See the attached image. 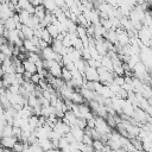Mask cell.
Here are the masks:
<instances>
[{"instance_id":"obj_6","label":"cell","mask_w":152,"mask_h":152,"mask_svg":"<svg viewBox=\"0 0 152 152\" xmlns=\"http://www.w3.org/2000/svg\"><path fill=\"white\" fill-rule=\"evenodd\" d=\"M94 46L96 49V51L99 52L100 56H106L108 50L104 45V40L103 39H94Z\"/></svg>"},{"instance_id":"obj_30","label":"cell","mask_w":152,"mask_h":152,"mask_svg":"<svg viewBox=\"0 0 152 152\" xmlns=\"http://www.w3.org/2000/svg\"><path fill=\"white\" fill-rule=\"evenodd\" d=\"M115 152H126V151H124V150H122V148H120V150H116V151H115Z\"/></svg>"},{"instance_id":"obj_3","label":"cell","mask_w":152,"mask_h":152,"mask_svg":"<svg viewBox=\"0 0 152 152\" xmlns=\"http://www.w3.org/2000/svg\"><path fill=\"white\" fill-rule=\"evenodd\" d=\"M17 138L11 135V137H2L0 138V144L4 148H8V150H12V147L14 146V144L17 142Z\"/></svg>"},{"instance_id":"obj_12","label":"cell","mask_w":152,"mask_h":152,"mask_svg":"<svg viewBox=\"0 0 152 152\" xmlns=\"http://www.w3.org/2000/svg\"><path fill=\"white\" fill-rule=\"evenodd\" d=\"M69 100L75 104H82L84 102V99H83V96H82V94L80 91H72V94H71Z\"/></svg>"},{"instance_id":"obj_11","label":"cell","mask_w":152,"mask_h":152,"mask_svg":"<svg viewBox=\"0 0 152 152\" xmlns=\"http://www.w3.org/2000/svg\"><path fill=\"white\" fill-rule=\"evenodd\" d=\"M21 64H23V68H24V70H25L26 72H30V74H34V72H37V68H36L34 63L30 62L28 59L23 61Z\"/></svg>"},{"instance_id":"obj_8","label":"cell","mask_w":152,"mask_h":152,"mask_svg":"<svg viewBox=\"0 0 152 152\" xmlns=\"http://www.w3.org/2000/svg\"><path fill=\"white\" fill-rule=\"evenodd\" d=\"M13 46H14V45L7 44V43L1 44V45H0V53H2L6 58H11V57L13 56Z\"/></svg>"},{"instance_id":"obj_1","label":"cell","mask_w":152,"mask_h":152,"mask_svg":"<svg viewBox=\"0 0 152 152\" xmlns=\"http://www.w3.org/2000/svg\"><path fill=\"white\" fill-rule=\"evenodd\" d=\"M83 77L89 82H99L97 70H96V68H93V66H87V69L83 74Z\"/></svg>"},{"instance_id":"obj_22","label":"cell","mask_w":152,"mask_h":152,"mask_svg":"<svg viewBox=\"0 0 152 152\" xmlns=\"http://www.w3.org/2000/svg\"><path fill=\"white\" fill-rule=\"evenodd\" d=\"M75 126H77L78 128H81V129L84 131V128L87 127V122H86L84 119H82V118H77V119H76V124H75Z\"/></svg>"},{"instance_id":"obj_9","label":"cell","mask_w":152,"mask_h":152,"mask_svg":"<svg viewBox=\"0 0 152 152\" xmlns=\"http://www.w3.org/2000/svg\"><path fill=\"white\" fill-rule=\"evenodd\" d=\"M80 93L82 94L83 99L87 100V101H89V102H90V101H95V99H96V96H97V94H96L95 91H91V90L86 89V88H82Z\"/></svg>"},{"instance_id":"obj_25","label":"cell","mask_w":152,"mask_h":152,"mask_svg":"<svg viewBox=\"0 0 152 152\" xmlns=\"http://www.w3.org/2000/svg\"><path fill=\"white\" fill-rule=\"evenodd\" d=\"M39 81H40V76H39L37 72H34V74L31 75V77H30V82H31V83H33V84H38Z\"/></svg>"},{"instance_id":"obj_14","label":"cell","mask_w":152,"mask_h":152,"mask_svg":"<svg viewBox=\"0 0 152 152\" xmlns=\"http://www.w3.org/2000/svg\"><path fill=\"white\" fill-rule=\"evenodd\" d=\"M74 65H75L76 70H77L81 75L84 74V71H86V69H87V66H88V65H87V61H84V59H80V61L75 62Z\"/></svg>"},{"instance_id":"obj_10","label":"cell","mask_w":152,"mask_h":152,"mask_svg":"<svg viewBox=\"0 0 152 152\" xmlns=\"http://www.w3.org/2000/svg\"><path fill=\"white\" fill-rule=\"evenodd\" d=\"M23 46L25 48V50H26L27 52H37V53L40 52V50H39L30 39H24V40H23Z\"/></svg>"},{"instance_id":"obj_18","label":"cell","mask_w":152,"mask_h":152,"mask_svg":"<svg viewBox=\"0 0 152 152\" xmlns=\"http://www.w3.org/2000/svg\"><path fill=\"white\" fill-rule=\"evenodd\" d=\"M20 31H21V33L24 34V38H25V39H31V38L33 37V30L30 28V27H27V26H25V25L21 26Z\"/></svg>"},{"instance_id":"obj_15","label":"cell","mask_w":152,"mask_h":152,"mask_svg":"<svg viewBox=\"0 0 152 152\" xmlns=\"http://www.w3.org/2000/svg\"><path fill=\"white\" fill-rule=\"evenodd\" d=\"M91 146H93L94 151H96V152H103L104 146H106V142L102 141V140H93Z\"/></svg>"},{"instance_id":"obj_21","label":"cell","mask_w":152,"mask_h":152,"mask_svg":"<svg viewBox=\"0 0 152 152\" xmlns=\"http://www.w3.org/2000/svg\"><path fill=\"white\" fill-rule=\"evenodd\" d=\"M61 78L64 81V82H68L71 80V72L69 70H66L65 68H62V75H61Z\"/></svg>"},{"instance_id":"obj_26","label":"cell","mask_w":152,"mask_h":152,"mask_svg":"<svg viewBox=\"0 0 152 152\" xmlns=\"http://www.w3.org/2000/svg\"><path fill=\"white\" fill-rule=\"evenodd\" d=\"M81 142H83L84 145H89V146H91V144H93V139H91L89 135L84 134L83 138H82V141H81Z\"/></svg>"},{"instance_id":"obj_7","label":"cell","mask_w":152,"mask_h":152,"mask_svg":"<svg viewBox=\"0 0 152 152\" xmlns=\"http://www.w3.org/2000/svg\"><path fill=\"white\" fill-rule=\"evenodd\" d=\"M69 133H70V134L74 137V139H75L76 141H78V142L82 141V138H83V135H84V131L81 129V128H78L77 126H71Z\"/></svg>"},{"instance_id":"obj_29","label":"cell","mask_w":152,"mask_h":152,"mask_svg":"<svg viewBox=\"0 0 152 152\" xmlns=\"http://www.w3.org/2000/svg\"><path fill=\"white\" fill-rule=\"evenodd\" d=\"M4 76V71H2V69H1V66H0V78Z\"/></svg>"},{"instance_id":"obj_28","label":"cell","mask_w":152,"mask_h":152,"mask_svg":"<svg viewBox=\"0 0 152 152\" xmlns=\"http://www.w3.org/2000/svg\"><path fill=\"white\" fill-rule=\"evenodd\" d=\"M1 152H12L11 150H8V148H2V151Z\"/></svg>"},{"instance_id":"obj_16","label":"cell","mask_w":152,"mask_h":152,"mask_svg":"<svg viewBox=\"0 0 152 152\" xmlns=\"http://www.w3.org/2000/svg\"><path fill=\"white\" fill-rule=\"evenodd\" d=\"M42 5L44 6L45 11H46V12H50V13H52L53 10L57 7V6L55 5V1H53V0H43V4H42Z\"/></svg>"},{"instance_id":"obj_19","label":"cell","mask_w":152,"mask_h":152,"mask_svg":"<svg viewBox=\"0 0 152 152\" xmlns=\"http://www.w3.org/2000/svg\"><path fill=\"white\" fill-rule=\"evenodd\" d=\"M4 26H5V30H7V31H13V30H15V23H14V20L12 19V17L8 18V19H6V20L4 21Z\"/></svg>"},{"instance_id":"obj_27","label":"cell","mask_w":152,"mask_h":152,"mask_svg":"<svg viewBox=\"0 0 152 152\" xmlns=\"http://www.w3.org/2000/svg\"><path fill=\"white\" fill-rule=\"evenodd\" d=\"M4 31H5V26H4V21L0 19V36L4 34Z\"/></svg>"},{"instance_id":"obj_2","label":"cell","mask_w":152,"mask_h":152,"mask_svg":"<svg viewBox=\"0 0 152 152\" xmlns=\"http://www.w3.org/2000/svg\"><path fill=\"white\" fill-rule=\"evenodd\" d=\"M52 129H53L56 133H58L61 137H64L66 133H69V131H70V126L66 125L65 122H63L62 120H58V121L56 122V125L53 126Z\"/></svg>"},{"instance_id":"obj_20","label":"cell","mask_w":152,"mask_h":152,"mask_svg":"<svg viewBox=\"0 0 152 152\" xmlns=\"http://www.w3.org/2000/svg\"><path fill=\"white\" fill-rule=\"evenodd\" d=\"M26 59H28L32 63H36L37 61L40 59V55L37 53V52H27V58Z\"/></svg>"},{"instance_id":"obj_24","label":"cell","mask_w":152,"mask_h":152,"mask_svg":"<svg viewBox=\"0 0 152 152\" xmlns=\"http://www.w3.org/2000/svg\"><path fill=\"white\" fill-rule=\"evenodd\" d=\"M28 152H44L42 148H40V146L38 145V144H32V145H28Z\"/></svg>"},{"instance_id":"obj_5","label":"cell","mask_w":152,"mask_h":152,"mask_svg":"<svg viewBox=\"0 0 152 152\" xmlns=\"http://www.w3.org/2000/svg\"><path fill=\"white\" fill-rule=\"evenodd\" d=\"M1 69L4 71V74H15L14 71V65L12 63L11 58H5L1 63Z\"/></svg>"},{"instance_id":"obj_4","label":"cell","mask_w":152,"mask_h":152,"mask_svg":"<svg viewBox=\"0 0 152 152\" xmlns=\"http://www.w3.org/2000/svg\"><path fill=\"white\" fill-rule=\"evenodd\" d=\"M50 45H51L50 48H51L56 53H58V55H61V56H64V55H65V48L63 46V44H62L61 40L52 39V42H51Z\"/></svg>"},{"instance_id":"obj_23","label":"cell","mask_w":152,"mask_h":152,"mask_svg":"<svg viewBox=\"0 0 152 152\" xmlns=\"http://www.w3.org/2000/svg\"><path fill=\"white\" fill-rule=\"evenodd\" d=\"M24 147H25V144H23L21 141H17L14 144V146L12 147V150H13V152H23Z\"/></svg>"},{"instance_id":"obj_13","label":"cell","mask_w":152,"mask_h":152,"mask_svg":"<svg viewBox=\"0 0 152 152\" xmlns=\"http://www.w3.org/2000/svg\"><path fill=\"white\" fill-rule=\"evenodd\" d=\"M39 39L44 40L48 45H50L51 42H52V38H51V36L49 34V32L46 31V28H42V27H40V30H39Z\"/></svg>"},{"instance_id":"obj_31","label":"cell","mask_w":152,"mask_h":152,"mask_svg":"<svg viewBox=\"0 0 152 152\" xmlns=\"http://www.w3.org/2000/svg\"><path fill=\"white\" fill-rule=\"evenodd\" d=\"M59 152H70L69 150H63V151H59Z\"/></svg>"},{"instance_id":"obj_17","label":"cell","mask_w":152,"mask_h":152,"mask_svg":"<svg viewBox=\"0 0 152 152\" xmlns=\"http://www.w3.org/2000/svg\"><path fill=\"white\" fill-rule=\"evenodd\" d=\"M46 31L49 32V34L51 36V38H56L58 34H59V31H58V28H57V26L56 25H53V24H50V25H48L46 27Z\"/></svg>"}]
</instances>
